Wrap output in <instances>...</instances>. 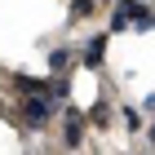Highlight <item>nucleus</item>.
<instances>
[{
  "instance_id": "nucleus-5",
  "label": "nucleus",
  "mask_w": 155,
  "mask_h": 155,
  "mask_svg": "<svg viewBox=\"0 0 155 155\" xmlns=\"http://www.w3.org/2000/svg\"><path fill=\"white\" fill-rule=\"evenodd\" d=\"M71 62H75V49H71V45L49 49V71H53V75H67V71H71Z\"/></svg>"
},
{
  "instance_id": "nucleus-13",
  "label": "nucleus",
  "mask_w": 155,
  "mask_h": 155,
  "mask_svg": "<svg viewBox=\"0 0 155 155\" xmlns=\"http://www.w3.org/2000/svg\"><path fill=\"white\" fill-rule=\"evenodd\" d=\"M142 107H146V111H155V93H151V97H146V102H142Z\"/></svg>"
},
{
  "instance_id": "nucleus-10",
  "label": "nucleus",
  "mask_w": 155,
  "mask_h": 155,
  "mask_svg": "<svg viewBox=\"0 0 155 155\" xmlns=\"http://www.w3.org/2000/svg\"><path fill=\"white\" fill-rule=\"evenodd\" d=\"M93 5H97V0H71V22L89 18V13H93Z\"/></svg>"
},
{
  "instance_id": "nucleus-3",
  "label": "nucleus",
  "mask_w": 155,
  "mask_h": 155,
  "mask_svg": "<svg viewBox=\"0 0 155 155\" xmlns=\"http://www.w3.org/2000/svg\"><path fill=\"white\" fill-rule=\"evenodd\" d=\"M137 9H142V0H115L107 31H111V36H115V31H129V27H133V13H137Z\"/></svg>"
},
{
  "instance_id": "nucleus-4",
  "label": "nucleus",
  "mask_w": 155,
  "mask_h": 155,
  "mask_svg": "<svg viewBox=\"0 0 155 155\" xmlns=\"http://www.w3.org/2000/svg\"><path fill=\"white\" fill-rule=\"evenodd\" d=\"M107 40H111V31H97V36H89V45H84V53H80V62L89 67V71H97V67L107 62Z\"/></svg>"
},
{
  "instance_id": "nucleus-11",
  "label": "nucleus",
  "mask_w": 155,
  "mask_h": 155,
  "mask_svg": "<svg viewBox=\"0 0 155 155\" xmlns=\"http://www.w3.org/2000/svg\"><path fill=\"white\" fill-rule=\"evenodd\" d=\"M124 129H129V133H142V111L124 107Z\"/></svg>"
},
{
  "instance_id": "nucleus-6",
  "label": "nucleus",
  "mask_w": 155,
  "mask_h": 155,
  "mask_svg": "<svg viewBox=\"0 0 155 155\" xmlns=\"http://www.w3.org/2000/svg\"><path fill=\"white\" fill-rule=\"evenodd\" d=\"M49 97H53V102H71V80H67V75H49Z\"/></svg>"
},
{
  "instance_id": "nucleus-1",
  "label": "nucleus",
  "mask_w": 155,
  "mask_h": 155,
  "mask_svg": "<svg viewBox=\"0 0 155 155\" xmlns=\"http://www.w3.org/2000/svg\"><path fill=\"white\" fill-rule=\"evenodd\" d=\"M53 111H58V102H53L49 93H27V97H22V124L36 129V133L53 120Z\"/></svg>"
},
{
  "instance_id": "nucleus-9",
  "label": "nucleus",
  "mask_w": 155,
  "mask_h": 155,
  "mask_svg": "<svg viewBox=\"0 0 155 155\" xmlns=\"http://www.w3.org/2000/svg\"><path fill=\"white\" fill-rule=\"evenodd\" d=\"M129 31H155V9H151V5H142V9L133 13V27H129Z\"/></svg>"
},
{
  "instance_id": "nucleus-7",
  "label": "nucleus",
  "mask_w": 155,
  "mask_h": 155,
  "mask_svg": "<svg viewBox=\"0 0 155 155\" xmlns=\"http://www.w3.org/2000/svg\"><path fill=\"white\" fill-rule=\"evenodd\" d=\"M18 93H49V75H18Z\"/></svg>"
},
{
  "instance_id": "nucleus-12",
  "label": "nucleus",
  "mask_w": 155,
  "mask_h": 155,
  "mask_svg": "<svg viewBox=\"0 0 155 155\" xmlns=\"http://www.w3.org/2000/svg\"><path fill=\"white\" fill-rule=\"evenodd\" d=\"M146 142L155 146V120H151V124H146Z\"/></svg>"
},
{
  "instance_id": "nucleus-8",
  "label": "nucleus",
  "mask_w": 155,
  "mask_h": 155,
  "mask_svg": "<svg viewBox=\"0 0 155 155\" xmlns=\"http://www.w3.org/2000/svg\"><path fill=\"white\" fill-rule=\"evenodd\" d=\"M84 120H89L93 129H107V124H111V107H107V97H97V102H93V111H89Z\"/></svg>"
},
{
  "instance_id": "nucleus-14",
  "label": "nucleus",
  "mask_w": 155,
  "mask_h": 155,
  "mask_svg": "<svg viewBox=\"0 0 155 155\" xmlns=\"http://www.w3.org/2000/svg\"><path fill=\"white\" fill-rule=\"evenodd\" d=\"M111 5H115V0H111Z\"/></svg>"
},
{
  "instance_id": "nucleus-2",
  "label": "nucleus",
  "mask_w": 155,
  "mask_h": 155,
  "mask_svg": "<svg viewBox=\"0 0 155 155\" xmlns=\"http://www.w3.org/2000/svg\"><path fill=\"white\" fill-rule=\"evenodd\" d=\"M84 124H89L84 111L71 107V102H62V142H67V146H80L84 142Z\"/></svg>"
}]
</instances>
